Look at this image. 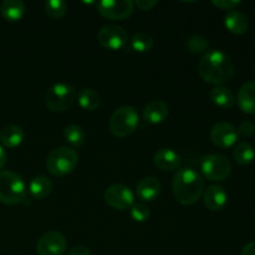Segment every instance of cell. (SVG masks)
<instances>
[{"instance_id": "obj_17", "label": "cell", "mask_w": 255, "mask_h": 255, "mask_svg": "<svg viewBox=\"0 0 255 255\" xmlns=\"http://www.w3.org/2000/svg\"><path fill=\"white\" fill-rule=\"evenodd\" d=\"M239 107L248 115H255V81H247L241 86L237 96Z\"/></svg>"}, {"instance_id": "obj_34", "label": "cell", "mask_w": 255, "mask_h": 255, "mask_svg": "<svg viewBox=\"0 0 255 255\" xmlns=\"http://www.w3.org/2000/svg\"><path fill=\"white\" fill-rule=\"evenodd\" d=\"M242 255H255V242L247 244L242 251Z\"/></svg>"}, {"instance_id": "obj_10", "label": "cell", "mask_w": 255, "mask_h": 255, "mask_svg": "<svg viewBox=\"0 0 255 255\" xmlns=\"http://www.w3.org/2000/svg\"><path fill=\"white\" fill-rule=\"evenodd\" d=\"M67 249V241L60 232L51 231L42 234L36 243L39 255H64Z\"/></svg>"}, {"instance_id": "obj_23", "label": "cell", "mask_w": 255, "mask_h": 255, "mask_svg": "<svg viewBox=\"0 0 255 255\" xmlns=\"http://www.w3.org/2000/svg\"><path fill=\"white\" fill-rule=\"evenodd\" d=\"M77 102H79L80 107L86 111H94L100 106V95L96 90L90 89V87H84L77 92Z\"/></svg>"}, {"instance_id": "obj_28", "label": "cell", "mask_w": 255, "mask_h": 255, "mask_svg": "<svg viewBox=\"0 0 255 255\" xmlns=\"http://www.w3.org/2000/svg\"><path fill=\"white\" fill-rule=\"evenodd\" d=\"M209 46V42L208 40L206 39L204 36L202 35H194V36L189 37L187 40V47L191 52L193 54H201V52L206 51Z\"/></svg>"}, {"instance_id": "obj_18", "label": "cell", "mask_w": 255, "mask_h": 255, "mask_svg": "<svg viewBox=\"0 0 255 255\" xmlns=\"http://www.w3.org/2000/svg\"><path fill=\"white\" fill-rule=\"evenodd\" d=\"M224 25L234 35H242L248 30L249 20L244 12L239 10H231L224 16Z\"/></svg>"}, {"instance_id": "obj_4", "label": "cell", "mask_w": 255, "mask_h": 255, "mask_svg": "<svg viewBox=\"0 0 255 255\" xmlns=\"http://www.w3.org/2000/svg\"><path fill=\"white\" fill-rule=\"evenodd\" d=\"M26 197V186L21 177L11 171H0V202L7 206L21 203Z\"/></svg>"}, {"instance_id": "obj_21", "label": "cell", "mask_w": 255, "mask_h": 255, "mask_svg": "<svg viewBox=\"0 0 255 255\" xmlns=\"http://www.w3.org/2000/svg\"><path fill=\"white\" fill-rule=\"evenodd\" d=\"M29 192L35 199H44L52 192V183L47 177L36 176L29 184Z\"/></svg>"}, {"instance_id": "obj_19", "label": "cell", "mask_w": 255, "mask_h": 255, "mask_svg": "<svg viewBox=\"0 0 255 255\" xmlns=\"http://www.w3.org/2000/svg\"><path fill=\"white\" fill-rule=\"evenodd\" d=\"M24 129L14 124L6 125L0 131V142L2 146L7 147V148H15V147L20 146L21 142L24 141Z\"/></svg>"}, {"instance_id": "obj_22", "label": "cell", "mask_w": 255, "mask_h": 255, "mask_svg": "<svg viewBox=\"0 0 255 255\" xmlns=\"http://www.w3.org/2000/svg\"><path fill=\"white\" fill-rule=\"evenodd\" d=\"M1 15L9 21H17L25 14V4L21 0H4L0 5Z\"/></svg>"}, {"instance_id": "obj_25", "label": "cell", "mask_w": 255, "mask_h": 255, "mask_svg": "<svg viewBox=\"0 0 255 255\" xmlns=\"http://www.w3.org/2000/svg\"><path fill=\"white\" fill-rule=\"evenodd\" d=\"M64 137L67 143L71 144L72 147H76V148H80V147L84 146L85 139H86L85 131L79 125H69L65 128Z\"/></svg>"}, {"instance_id": "obj_26", "label": "cell", "mask_w": 255, "mask_h": 255, "mask_svg": "<svg viewBox=\"0 0 255 255\" xmlns=\"http://www.w3.org/2000/svg\"><path fill=\"white\" fill-rule=\"evenodd\" d=\"M153 45V37L147 32H136L131 39V47L137 52H148Z\"/></svg>"}, {"instance_id": "obj_24", "label": "cell", "mask_w": 255, "mask_h": 255, "mask_svg": "<svg viewBox=\"0 0 255 255\" xmlns=\"http://www.w3.org/2000/svg\"><path fill=\"white\" fill-rule=\"evenodd\" d=\"M233 158L241 166H248L255 158V151L248 142H241L236 146L233 151Z\"/></svg>"}, {"instance_id": "obj_15", "label": "cell", "mask_w": 255, "mask_h": 255, "mask_svg": "<svg viewBox=\"0 0 255 255\" xmlns=\"http://www.w3.org/2000/svg\"><path fill=\"white\" fill-rule=\"evenodd\" d=\"M159 193H161V182L156 177H144L137 183L136 194L141 201H154Z\"/></svg>"}, {"instance_id": "obj_9", "label": "cell", "mask_w": 255, "mask_h": 255, "mask_svg": "<svg viewBox=\"0 0 255 255\" xmlns=\"http://www.w3.org/2000/svg\"><path fill=\"white\" fill-rule=\"evenodd\" d=\"M100 45L107 50H120L128 42V34L120 25H105L97 34Z\"/></svg>"}, {"instance_id": "obj_5", "label": "cell", "mask_w": 255, "mask_h": 255, "mask_svg": "<svg viewBox=\"0 0 255 255\" xmlns=\"http://www.w3.org/2000/svg\"><path fill=\"white\" fill-rule=\"evenodd\" d=\"M139 124V116L133 106H121L110 119V129L116 137H127L133 133Z\"/></svg>"}, {"instance_id": "obj_6", "label": "cell", "mask_w": 255, "mask_h": 255, "mask_svg": "<svg viewBox=\"0 0 255 255\" xmlns=\"http://www.w3.org/2000/svg\"><path fill=\"white\" fill-rule=\"evenodd\" d=\"M76 90L71 85L59 82L50 87L45 95V105L52 112H65L76 100Z\"/></svg>"}, {"instance_id": "obj_29", "label": "cell", "mask_w": 255, "mask_h": 255, "mask_svg": "<svg viewBox=\"0 0 255 255\" xmlns=\"http://www.w3.org/2000/svg\"><path fill=\"white\" fill-rule=\"evenodd\" d=\"M129 216H131V218L134 222L143 223V222H146L149 218L151 212H149V208L144 203H134L129 208Z\"/></svg>"}, {"instance_id": "obj_30", "label": "cell", "mask_w": 255, "mask_h": 255, "mask_svg": "<svg viewBox=\"0 0 255 255\" xmlns=\"http://www.w3.org/2000/svg\"><path fill=\"white\" fill-rule=\"evenodd\" d=\"M242 1L239 0H213L212 4L214 6L219 7V9H223V10H234V7H237L238 5H241Z\"/></svg>"}, {"instance_id": "obj_20", "label": "cell", "mask_w": 255, "mask_h": 255, "mask_svg": "<svg viewBox=\"0 0 255 255\" xmlns=\"http://www.w3.org/2000/svg\"><path fill=\"white\" fill-rule=\"evenodd\" d=\"M211 100L216 106L221 109H232L236 104L233 92L226 86H214L211 90Z\"/></svg>"}, {"instance_id": "obj_7", "label": "cell", "mask_w": 255, "mask_h": 255, "mask_svg": "<svg viewBox=\"0 0 255 255\" xmlns=\"http://www.w3.org/2000/svg\"><path fill=\"white\" fill-rule=\"evenodd\" d=\"M203 176L208 181L221 182L228 178L232 173V164L226 156L218 153L207 154L201 163Z\"/></svg>"}, {"instance_id": "obj_31", "label": "cell", "mask_w": 255, "mask_h": 255, "mask_svg": "<svg viewBox=\"0 0 255 255\" xmlns=\"http://www.w3.org/2000/svg\"><path fill=\"white\" fill-rule=\"evenodd\" d=\"M255 132V125L251 121H244L239 125L238 127V133H241L242 136L249 137L252 134H254Z\"/></svg>"}, {"instance_id": "obj_32", "label": "cell", "mask_w": 255, "mask_h": 255, "mask_svg": "<svg viewBox=\"0 0 255 255\" xmlns=\"http://www.w3.org/2000/svg\"><path fill=\"white\" fill-rule=\"evenodd\" d=\"M158 4L157 0H137L134 1V6H137L141 10H151Z\"/></svg>"}, {"instance_id": "obj_2", "label": "cell", "mask_w": 255, "mask_h": 255, "mask_svg": "<svg viewBox=\"0 0 255 255\" xmlns=\"http://www.w3.org/2000/svg\"><path fill=\"white\" fill-rule=\"evenodd\" d=\"M204 191V179L193 168L183 167L174 173L173 194L177 202L183 206H192L201 198Z\"/></svg>"}, {"instance_id": "obj_12", "label": "cell", "mask_w": 255, "mask_h": 255, "mask_svg": "<svg viewBox=\"0 0 255 255\" xmlns=\"http://www.w3.org/2000/svg\"><path fill=\"white\" fill-rule=\"evenodd\" d=\"M238 129L229 122L221 121L213 125L211 129V139L219 148H229L238 141Z\"/></svg>"}, {"instance_id": "obj_13", "label": "cell", "mask_w": 255, "mask_h": 255, "mask_svg": "<svg viewBox=\"0 0 255 255\" xmlns=\"http://www.w3.org/2000/svg\"><path fill=\"white\" fill-rule=\"evenodd\" d=\"M203 202L204 206L209 209V211H221L224 208L228 201V193L224 189V187L218 186V184H212V186L207 187L203 191Z\"/></svg>"}, {"instance_id": "obj_3", "label": "cell", "mask_w": 255, "mask_h": 255, "mask_svg": "<svg viewBox=\"0 0 255 255\" xmlns=\"http://www.w3.org/2000/svg\"><path fill=\"white\" fill-rule=\"evenodd\" d=\"M79 163V153L67 146L57 147L49 153L46 168L52 176L64 177L75 171Z\"/></svg>"}, {"instance_id": "obj_11", "label": "cell", "mask_w": 255, "mask_h": 255, "mask_svg": "<svg viewBox=\"0 0 255 255\" xmlns=\"http://www.w3.org/2000/svg\"><path fill=\"white\" fill-rule=\"evenodd\" d=\"M134 1L132 0H102L97 4V11L111 20L127 19L133 12Z\"/></svg>"}, {"instance_id": "obj_27", "label": "cell", "mask_w": 255, "mask_h": 255, "mask_svg": "<svg viewBox=\"0 0 255 255\" xmlns=\"http://www.w3.org/2000/svg\"><path fill=\"white\" fill-rule=\"evenodd\" d=\"M44 10L51 19H61L67 12V4L64 0H47L44 2Z\"/></svg>"}, {"instance_id": "obj_35", "label": "cell", "mask_w": 255, "mask_h": 255, "mask_svg": "<svg viewBox=\"0 0 255 255\" xmlns=\"http://www.w3.org/2000/svg\"><path fill=\"white\" fill-rule=\"evenodd\" d=\"M5 163H6V152L2 146H0V169L5 166Z\"/></svg>"}, {"instance_id": "obj_14", "label": "cell", "mask_w": 255, "mask_h": 255, "mask_svg": "<svg viewBox=\"0 0 255 255\" xmlns=\"http://www.w3.org/2000/svg\"><path fill=\"white\" fill-rule=\"evenodd\" d=\"M153 163L161 171H174L181 167L182 158L172 148H159L154 153Z\"/></svg>"}, {"instance_id": "obj_8", "label": "cell", "mask_w": 255, "mask_h": 255, "mask_svg": "<svg viewBox=\"0 0 255 255\" xmlns=\"http://www.w3.org/2000/svg\"><path fill=\"white\" fill-rule=\"evenodd\" d=\"M105 201L111 208L125 211L134 204V193L126 184L115 183L105 191Z\"/></svg>"}, {"instance_id": "obj_33", "label": "cell", "mask_w": 255, "mask_h": 255, "mask_svg": "<svg viewBox=\"0 0 255 255\" xmlns=\"http://www.w3.org/2000/svg\"><path fill=\"white\" fill-rule=\"evenodd\" d=\"M67 255H91V252H90V249L87 248V247L80 244V246L72 247V248L67 252Z\"/></svg>"}, {"instance_id": "obj_1", "label": "cell", "mask_w": 255, "mask_h": 255, "mask_svg": "<svg viewBox=\"0 0 255 255\" xmlns=\"http://www.w3.org/2000/svg\"><path fill=\"white\" fill-rule=\"evenodd\" d=\"M198 72L208 84L222 86L233 77L234 64L231 56L222 50H209L199 60Z\"/></svg>"}, {"instance_id": "obj_16", "label": "cell", "mask_w": 255, "mask_h": 255, "mask_svg": "<svg viewBox=\"0 0 255 255\" xmlns=\"http://www.w3.org/2000/svg\"><path fill=\"white\" fill-rule=\"evenodd\" d=\"M168 105L162 100H153V101L148 102L143 109V119L152 125L163 122L168 117Z\"/></svg>"}]
</instances>
